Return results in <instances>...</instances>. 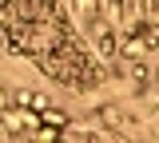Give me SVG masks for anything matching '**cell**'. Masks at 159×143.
<instances>
[{
	"label": "cell",
	"instance_id": "6da1fadb",
	"mask_svg": "<svg viewBox=\"0 0 159 143\" xmlns=\"http://www.w3.org/2000/svg\"><path fill=\"white\" fill-rule=\"evenodd\" d=\"M0 36L4 48L32 60L60 87L88 92L103 80V68L60 0H0Z\"/></svg>",
	"mask_w": 159,
	"mask_h": 143
}]
</instances>
